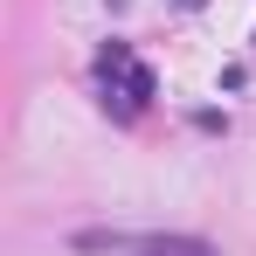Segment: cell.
<instances>
[{"label": "cell", "instance_id": "6da1fadb", "mask_svg": "<svg viewBox=\"0 0 256 256\" xmlns=\"http://www.w3.org/2000/svg\"><path fill=\"white\" fill-rule=\"evenodd\" d=\"M152 97H160V84H152V70L138 62L132 42H111L97 56V104H104L111 118H138Z\"/></svg>", "mask_w": 256, "mask_h": 256}, {"label": "cell", "instance_id": "7a4b0ae2", "mask_svg": "<svg viewBox=\"0 0 256 256\" xmlns=\"http://www.w3.org/2000/svg\"><path fill=\"white\" fill-rule=\"evenodd\" d=\"M132 256H214V242L201 236H146V242H125Z\"/></svg>", "mask_w": 256, "mask_h": 256}]
</instances>
